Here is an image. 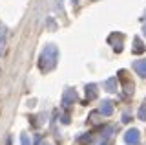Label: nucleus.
<instances>
[{
	"mask_svg": "<svg viewBox=\"0 0 146 145\" xmlns=\"http://www.w3.org/2000/svg\"><path fill=\"white\" fill-rule=\"evenodd\" d=\"M57 61H58V48L55 46V44H46V48L42 50L40 59H38L40 72H44V74L51 72L53 68L57 66Z\"/></svg>",
	"mask_w": 146,
	"mask_h": 145,
	"instance_id": "nucleus-1",
	"label": "nucleus"
},
{
	"mask_svg": "<svg viewBox=\"0 0 146 145\" xmlns=\"http://www.w3.org/2000/svg\"><path fill=\"white\" fill-rule=\"evenodd\" d=\"M73 4H79V0H73Z\"/></svg>",
	"mask_w": 146,
	"mask_h": 145,
	"instance_id": "nucleus-18",
	"label": "nucleus"
},
{
	"mask_svg": "<svg viewBox=\"0 0 146 145\" xmlns=\"http://www.w3.org/2000/svg\"><path fill=\"white\" fill-rule=\"evenodd\" d=\"M77 99H79V96H77L75 90H73V88H66V90H64V94H62V107L68 110L71 105H75Z\"/></svg>",
	"mask_w": 146,
	"mask_h": 145,
	"instance_id": "nucleus-2",
	"label": "nucleus"
},
{
	"mask_svg": "<svg viewBox=\"0 0 146 145\" xmlns=\"http://www.w3.org/2000/svg\"><path fill=\"white\" fill-rule=\"evenodd\" d=\"M137 117H139L141 121H146V103H144V105H141L139 112H137Z\"/></svg>",
	"mask_w": 146,
	"mask_h": 145,
	"instance_id": "nucleus-11",
	"label": "nucleus"
},
{
	"mask_svg": "<svg viewBox=\"0 0 146 145\" xmlns=\"http://www.w3.org/2000/svg\"><path fill=\"white\" fill-rule=\"evenodd\" d=\"M143 33H144V35H146V24H144V28H143Z\"/></svg>",
	"mask_w": 146,
	"mask_h": 145,
	"instance_id": "nucleus-16",
	"label": "nucleus"
},
{
	"mask_svg": "<svg viewBox=\"0 0 146 145\" xmlns=\"http://www.w3.org/2000/svg\"><path fill=\"white\" fill-rule=\"evenodd\" d=\"M97 94H99V90H97V85L95 83H90V85H86V97L90 99H95L97 97Z\"/></svg>",
	"mask_w": 146,
	"mask_h": 145,
	"instance_id": "nucleus-7",
	"label": "nucleus"
},
{
	"mask_svg": "<svg viewBox=\"0 0 146 145\" xmlns=\"http://www.w3.org/2000/svg\"><path fill=\"white\" fill-rule=\"evenodd\" d=\"M20 145H31V143H29V138H27V134H20Z\"/></svg>",
	"mask_w": 146,
	"mask_h": 145,
	"instance_id": "nucleus-13",
	"label": "nucleus"
},
{
	"mask_svg": "<svg viewBox=\"0 0 146 145\" xmlns=\"http://www.w3.org/2000/svg\"><path fill=\"white\" fill-rule=\"evenodd\" d=\"M119 77H121L122 81H124V92L128 94V96H130V94H133V85H131L130 81H126V79H124V75H122V70L119 72Z\"/></svg>",
	"mask_w": 146,
	"mask_h": 145,
	"instance_id": "nucleus-10",
	"label": "nucleus"
},
{
	"mask_svg": "<svg viewBox=\"0 0 146 145\" xmlns=\"http://www.w3.org/2000/svg\"><path fill=\"white\" fill-rule=\"evenodd\" d=\"M79 143H90L91 142V134H82V136H79V140H77Z\"/></svg>",
	"mask_w": 146,
	"mask_h": 145,
	"instance_id": "nucleus-12",
	"label": "nucleus"
},
{
	"mask_svg": "<svg viewBox=\"0 0 146 145\" xmlns=\"http://www.w3.org/2000/svg\"><path fill=\"white\" fill-rule=\"evenodd\" d=\"M122 121H124V123H130V116H128V114H124V116H122Z\"/></svg>",
	"mask_w": 146,
	"mask_h": 145,
	"instance_id": "nucleus-15",
	"label": "nucleus"
},
{
	"mask_svg": "<svg viewBox=\"0 0 146 145\" xmlns=\"http://www.w3.org/2000/svg\"><path fill=\"white\" fill-rule=\"evenodd\" d=\"M104 90L106 92H117V77H110L104 81Z\"/></svg>",
	"mask_w": 146,
	"mask_h": 145,
	"instance_id": "nucleus-8",
	"label": "nucleus"
},
{
	"mask_svg": "<svg viewBox=\"0 0 146 145\" xmlns=\"http://www.w3.org/2000/svg\"><path fill=\"white\" fill-rule=\"evenodd\" d=\"M146 50V46L143 44V40H141L139 37H135L133 39V53H143Z\"/></svg>",
	"mask_w": 146,
	"mask_h": 145,
	"instance_id": "nucleus-9",
	"label": "nucleus"
},
{
	"mask_svg": "<svg viewBox=\"0 0 146 145\" xmlns=\"http://www.w3.org/2000/svg\"><path fill=\"white\" fill-rule=\"evenodd\" d=\"M100 145H110V143H108V142H104V143H100Z\"/></svg>",
	"mask_w": 146,
	"mask_h": 145,
	"instance_id": "nucleus-17",
	"label": "nucleus"
},
{
	"mask_svg": "<svg viewBox=\"0 0 146 145\" xmlns=\"http://www.w3.org/2000/svg\"><path fill=\"white\" fill-rule=\"evenodd\" d=\"M122 39H124L122 35H119V33H111V35L108 37V44H111L113 50H115L117 53H121V52H122Z\"/></svg>",
	"mask_w": 146,
	"mask_h": 145,
	"instance_id": "nucleus-4",
	"label": "nucleus"
},
{
	"mask_svg": "<svg viewBox=\"0 0 146 145\" xmlns=\"http://www.w3.org/2000/svg\"><path fill=\"white\" fill-rule=\"evenodd\" d=\"M60 121H62L64 125H68V123H70V114H68V112H66V114H64V116L60 117Z\"/></svg>",
	"mask_w": 146,
	"mask_h": 145,
	"instance_id": "nucleus-14",
	"label": "nucleus"
},
{
	"mask_svg": "<svg viewBox=\"0 0 146 145\" xmlns=\"http://www.w3.org/2000/svg\"><path fill=\"white\" fill-rule=\"evenodd\" d=\"M124 142L128 145H139V142H141V132L137 129H130L124 134Z\"/></svg>",
	"mask_w": 146,
	"mask_h": 145,
	"instance_id": "nucleus-3",
	"label": "nucleus"
},
{
	"mask_svg": "<svg viewBox=\"0 0 146 145\" xmlns=\"http://www.w3.org/2000/svg\"><path fill=\"white\" fill-rule=\"evenodd\" d=\"M99 112L102 116H106V117H110L113 114V101H110V99H104L102 103H100V108H99Z\"/></svg>",
	"mask_w": 146,
	"mask_h": 145,
	"instance_id": "nucleus-5",
	"label": "nucleus"
},
{
	"mask_svg": "<svg viewBox=\"0 0 146 145\" xmlns=\"http://www.w3.org/2000/svg\"><path fill=\"white\" fill-rule=\"evenodd\" d=\"M133 70L141 75V77H146V59L135 61V62H133Z\"/></svg>",
	"mask_w": 146,
	"mask_h": 145,
	"instance_id": "nucleus-6",
	"label": "nucleus"
},
{
	"mask_svg": "<svg viewBox=\"0 0 146 145\" xmlns=\"http://www.w3.org/2000/svg\"><path fill=\"white\" fill-rule=\"evenodd\" d=\"M0 55H2V46H0Z\"/></svg>",
	"mask_w": 146,
	"mask_h": 145,
	"instance_id": "nucleus-19",
	"label": "nucleus"
}]
</instances>
